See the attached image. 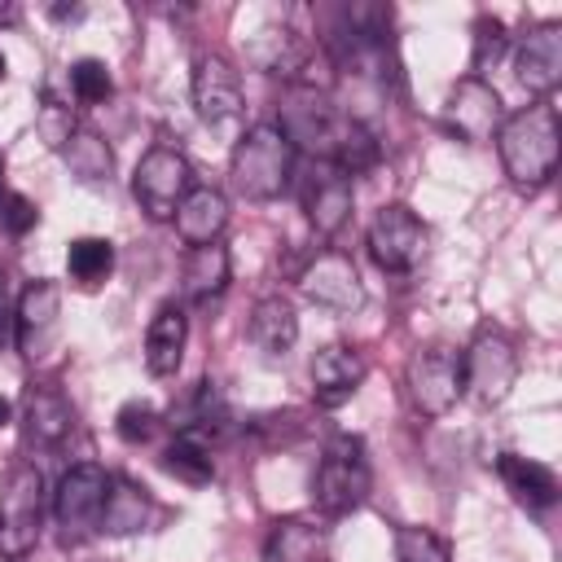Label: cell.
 <instances>
[{"label":"cell","instance_id":"cell-1","mask_svg":"<svg viewBox=\"0 0 562 562\" xmlns=\"http://www.w3.org/2000/svg\"><path fill=\"white\" fill-rule=\"evenodd\" d=\"M277 127L285 132V140L294 145V154L303 149L312 162H334L347 176L364 171L378 158V140L364 132V123L351 119L347 110H338L316 88H290L285 101H281Z\"/></svg>","mask_w":562,"mask_h":562},{"label":"cell","instance_id":"cell-2","mask_svg":"<svg viewBox=\"0 0 562 562\" xmlns=\"http://www.w3.org/2000/svg\"><path fill=\"white\" fill-rule=\"evenodd\" d=\"M496 149H501V167L509 176L514 189L536 193L553 180L558 171V110L553 101H531L527 110L509 114L496 132Z\"/></svg>","mask_w":562,"mask_h":562},{"label":"cell","instance_id":"cell-3","mask_svg":"<svg viewBox=\"0 0 562 562\" xmlns=\"http://www.w3.org/2000/svg\"><path fill=\"white\" fill-rule=\"evenodd\" d=\"M290 180H294V145L277 123H255L228 158V184L250 202H272Z\"/></svg>","mask_w":562,"mask_h":562},{"label":"cell","instance_id":"cell-4","mask_svg":"<svg viewBox=\"0 0 562 562\" xmlns=\"http://www.w3.org/2000/svg\"><path fill=\"white\" fill-rule=\"evenodd\" d=\"M44 527V470L13 457L0 474V553L26 558Z\"/></svg>","mask_w":562,"mask_h":562},{"label":"cell","instance_id":"cell-5","mask_svg":"<svg viewBox=\"0 0 562 562\" xmlns=\"http://www.w3.org/2000/svg\"><path fill=\"white\" fill-rule=\"evenodd\" d=\"M369 457H364V443L356 435H338L325 443L321 452V465H316V479H312V496H316V509L329 514V518H342L351 509H360L369 501Z\"/></svg>","mask_w":562,"mask_h":562},{"label":"cell","instance_id":"cell-6","mask_svg":"<svg viewBox=\"0 0 562 562\" xmlns=\"http://www.w3.org/2000/svg\"><path fill=\"white\" fill-rule=\"evenodd\" d=\"M518 382V347L505 329H479L474 342L461 351V395H470L479 408L501 404Z\"/></svg>","mask_w":562,"mask_h":562},{"label":"cell","instance_id":"cell-7","mask_svg":"<svg viewBox=\"0 0 562 562\" xmlns=\"http://www.w3.org/2000/svg\"><path fill=\"white\" fill-rule=\"evenodd\" d=\"M189 189H193V167H189V158L180 154V149H171V145H154V149H145V158L136 162V171H132V198H136V206L149 215V220H176V211H180V202L189 198Z\"/></svg>","mask_w":562,"mask_h":562},{"label":"cell","instance_id":"cell-8","mask_svg":"<svg viewBox=\"0 0 562 562\" xmlns=\"http://www.w3.org/2000/svg\"><path fill=\"white\" fill-rule=\"evenodd\" d=\"M105 496H110V474H105L101 465H92V461L70 465V470L57 479L53 518H57L66 544H79V540H88V536L101 531Z\"/></svg>","mask_w":562,"mask_h":562},{"label":"cell","instance_id":"cell-9","mask_svg":"<svg viewBox=\"0 0 562 562\" xmlns=\"http://www.w3.org/2000/svg\"><path fill=\"white\" fill-rule=\"evenodd\" d=\"M404 386H408V400H413L417 413L443 417L461 400V351L457 347H443V342L417 347L408 356Z\"/></svg>","mask_w":562,"mask_h":562},{"label":"cell","instance_id":"cell-10","mask_svg":"<svg viewBox=\"0 0 562 562\" xmlns=\"http://www.w3.org/2000/svg\"><path fill=\"white\" fill-rule=\"evenodd\" d=\"M364 241H369V255L382 272H413L426 255V224L408 206L391 202L369 220Z\"/></svg>","mask_w":562,"mask_h":562},{"label":"cell","instance_id":"cell-11","mask_svg":"<svg viewBox=\"0 0 562 562\" xmlns=\"http://www.w3.org/2000/svg\"><path fill=\"white\" fill-rule=\"evenodd\" d=\"M443 123L452 136L470 140V145H483V140H496L501 123H505V110H501V97L487 79L479 75H465L448 88L443 97Z\"/></svg>","mask_w":562,"mask_h":562},{"label":"cell","instance_id":"cell-12","mask_svg":"<svg viewBox=\"0 0 562 562\" xmlns=\"http://www.w3.org/2000/svg\"><path fill=\"white\" fill-rule=\"evenodd\" d=\"M189 92H193L198 119L211 123V127L233 123V119L241 114V75H237L233 61L220 57V53H202V57L193 61Z\"/></svg>","mask_w":562,"mask_h":562},{"label":"cell","instance_id":"cell-13","mask_svg":"<svg viewBox=\"0 0 562 562\" xmlns=\"http://www.w3.org/2000/svg\"><path fill=\"white\" fill-rule=\"evenodd\" d=\"M299 202L307 211V224L321 237H334L351 215V176L334 162H312L299 180Z\"/></svg>","mask_w":562,"mask_h":562},{"label":"cell","instance_id":"cell-14","mask_svg":"<svg viewBox=\"0 0 562 562\" xmlns=\"http://www.w3.org/2000/svg\"><path fill=\"white\" fill-rule=\"evenodd\" d=\"M299 290L307 303L325 307V312H356L364 303V285H360V272L356 263L342 255V250H321L303 277H299Z\"/></svg>","mask_w":562,"mask_h":562},{"label":"cell","instance_id":"cell-15","mask_svg":"<svg viewBox=\"0 0 562 562\" xmlns=\"http://www.w3.org/2000/svg\"><path fill=\"white\" fill-rule=\"evenodd\" d=\"M61 329V290L53 281H35L22 290L13 307V338L26 360H44Z\"/></svg>","mask_w":562,"mask_h":562},{"label":"cell","instance_id":"cell-16","mask_svg":"<svg viewBox=\"0 0 562 562\" xmlns=\"http://www.w3.org/2000/svg\"><path fill=\"white\" fill-rule=\"evenodd\" d=\"M514 79L531 92V97H549L562 79V26L558 22H540L531 26L518 48H514Z\"/></svg>","mask_w":562,"mask_h":562},{"label":"cell","instance_id":"cell-17","mask_svg":"<svg viewBox=\"0 0 562 562\" xmlns=\"http://www.w3.org/2000/svg\"><path fill=\"white\" fill-rule=\"evenodd\" d=\"M312 395H316V404L321 408H338V404H347L356 391H360V382H364V373H369V360H364V351L360 347H351V342H329V347H321L316 356H312Z\"/></svg>","mask_w":562,"mask_h":562},{"label":"cell","instance_id":"cell-18","mask_svg":"<svg viewBox=\"0 0 562 562\" xmlns=\"http://www.w3.org/2000/svg\"><path fill=\"white\" fill-rule=\"evenodd\" d=\"M184 342H189V321L180 303H162L145 329V369L154 378H171L184 360Z\"/></svg>","mask_w":562,"mask_h":562},{"label":"cell","instance_id":"cell-19","mask_svg":"<svg viewBox=\"0 0 562 562\" xmlns=\"http://www.w3.org/2000/svg\"><path fill=\"white\" fill-rule=\"evenodd\" d=\"M171 224L189 241V250L193 246H211V241H220V233L228 224V198L220 189H211V184H193Z\"/></svg>","mask_w":562,"mask_h":562},{"label":"cell","instance_id":"cell-20","mask_svg":"<svg viewBox=\"0 0 562 562\" xmlns=\"http://www.w3.org/2000/svg\"><path fill=\"white\" fill-rule=\"evenodd\" d=\"M263 562H329V531L312 518H281L263 540Z\"/></svg>","mask_w":562,"mask_h":562},{"label":"cell","instance_id":"cell-21","mask_svg":"<svg viewBox=\"0 0 562 562\" xmlns=\"http://www.w3.org/2000/svg\"><path fill=\"white\" fill-rule=\"evenodd\" d=\"M250 342H255L263 356H272V360L290 356V347L299 342V316H294L290 299L263 294V299L250 307Z\"/></svg>","mask_w":562,"mask_h":562},{"label":"cell","instance_id":"cell-22","mask_svg":"<svg viewBox=\"0 0 562 562\" xmlns=\"http://www.w3.org/2000/svg\"><path fill=\"white\" fill-rule=\"evenodd\" d=\"M22 422H26V435H31L35 443L53 448V443H61V439L70 435L75 413H70V404H66L57 391L31 386V391L22 395Z\"/></svg>","mask_w":562,"mask_h":562},{"label":"cell","instance_id":"cell-23","mask_svg":"<svg viewBox=\"0 0 562 562\" xmlns=\"http://www.w3.org/2000/svg\"><path fill=\"white\" fill-rule=\"evenodd\" d=\"M496 470H501L505 487H509L522 505L549 509V505L558 501V474H553L549 465H540V461H531V457H518V452H501Z\"/></svg>","mask_w":562,"mask_h":562},{"label":"cell","instance_id":"cell-24","mask_svg":"<svg viewBox=\"0 0 562 562\" xmlns=\"http://www.w3.org/2000/svg\"><path fill=\"white\" fill-rule=\"evenodd\" d=\"M224 285H228V250L220 241L193 246L184 259V294L193 303H211L224 294Z\"/></svg>","mask_w":562,"mask_h":562},{"label":"cell","instance_id":"cell-25","mask_svg":"<svg viewBox=\"0 0 562 562\" xmlns=\"http://www.w3.org/2000/svg\"><path fill=\"white\" fill-rule=\"evenodd\" d=\"M149 518H154V501H149L140 487H132L127 479H110L101 531H110V536H132V531H145Z\"/></svg>","mask_w":562,"mask_h":562},{"label":"cell","instance_id":"cell-26","mask_svg":"<svg viewBox=\"0 0 562 562\" xmlns=\"http://www.w3.org/2000/svg\"><path fill=\"white\" fill-rule=\"evenodd\" d=\"M66 272L79 290H97L114 272V246L105 237H75L66 250Z\"/></svg>","mask_w":562,"mask_h":562},{"label":"cell","instance_id":"cell-27","mask_svg":"<svg viewBox=\"0 0 562 562\" xmlns=\"http://www.w3.org/2000/svg\"><path fill=\"white\" fill-rule=\"evenodd\" d=\"M162 470L176 474L180 483H211L215 479V461H211V448L206 439H193V435H176L167 448H162Z\"/></svg>","mask_w":562,"mask_h":562},{"label":"cell","instance_id":"cell-28","mask_svg":"<svg viewBox=\"0 0 562 562\" xmlns=\"http://www.w3.org/2000/svg\"><path fill=\"white\" fill-rule=\"evenodd\" d=\"M61 158H66V162H70V171H75L79 180H88V184L110 180V171H114V154H110V149H105V140H101L97 132H88V127H79V132H70V136H66Z\"/></svg>","mask_w":562,"mask_h":562},{"label":"cell","instance_id":"cell-29","mask_svg":"<svg viewBox=\"0 0 562 562\" xmlns=\"http://www.w3.org/2000/svg\"><path fill=\"white\" fill-rule=\"evenodd\" d=\"M395 562H452V553L430 527H395Z\"/></svg>","mask_w":562,"mask_h":562},{"label":"cell","instance_id":"cell-30","mask_svg":"<svg viewBox=\"0 0 562 562\" xmlns=\"http://www.w3.org/2000/svg\"><path fill=\"white\" fill-rule=\"evenodd\" d=\"M70 92H75V101H83V105H101V101L114 92L110 66L97 61V57H79V61L70 66Z\"/></svg>","mask_w":562,"mask_h":562},{"label":"cell","instance_id":"cell-31","mask_svg":"<svg viewBox=\"0 0 562 562\" xmlns=\"http://www.w3.org/2000/svg\"><path fill=\"white\" fill-rule=\"evenodd\" d=\"M114 430H119V439H127V443H145V439L158 430V413H154L149 404L132 400V404H123V408H119Z\"/></svg>","mask_w":562,"mask_h":562},{"label":"cell","instance_id":"cell-32","mask_svg":"<svg viewBox=\"0 0 562 562\" xmlns=\"http://www.w3.org/2000/svg\"><path fill=\"white\" fill-rule=\"evenodd\" d=\"M0 224L9 233H26L35 224V206L22 193H0Z\"/></svg>","mask_w":562,"mask_h":562},{"label":"cell","instance_id":"cell-33","mask_svg":"<svg viewBox=\"0 0 562 562\" xmlns=\"http://www.w3.org/2000/svg\"><path fill=\"white\" fill-rule=\"evenodd\" d=\"M479 35H474V70L487 61V48H492V57L501 53V44H505V26L496 22V18H479V26H474Z\"/></svg>","mask_w":562,"mask_h":562},{"label":"cell","instance_id":"cell-34","mask_svg":"<svg viewBox=\"0 0 562 562\" xmlns=\"http://www.w3.org/2000/svg\"><path fill=\"white\" fill-rule=\"evenodd\" d=\"M9 325H13V312L4 303V281H0V338H9Z\"/></svg>","mask_w":562,"mask_h":562},{"label":"cell","instance_id":"cell-35","mask_svg":"<svg viewBox=\"0 0 562 562\" xmlns=\"http://www.w3.org/2000/svg\"><path fill=\"white\" fill-rule=\"evenodd\" d=\"M18 18H22L18 4H0V22H18Z\"/></svg>","mask_w":562,"mask_h":562},{"label":"cell","instance_id":"cell-36","mask_svg":"<svg viewBox=\"0 0 562 562\" xmlns=\"http://www.w3.org/2000/svg\"><path fill=\"white\" fill-rule=\"evenodd\" d=\"M9 413H13V408H9V400H0V426L9 422Z\"/></svg>","mask_w":562,"mask_h":562},{"label":"cell","instance_id":"cell-37","mask_svg":"<svg viewBox=\"0 0 562 562\" xmlns=\"http://www.w3.org/2000/svg\"><path fill=\"white\" fill-rule=\"evenodd\" d=\"M4 75H9V66H4V53H0V79H4Z\"/></svg>","mask_w":562,"mask_h":562},{"label":"cell","instance_id":"cell-38","mask_svg":"<svg viewBox=\"0 0 562 562\" xmlns=\"http://www.w3.org/2000/svg\"><path fill=\"white\" fill-rule=\"evenodd\" d=\"M0 180H4V154H0Z\"/></svg>","mask_w":562,"mask_h":562}]
</instances>
